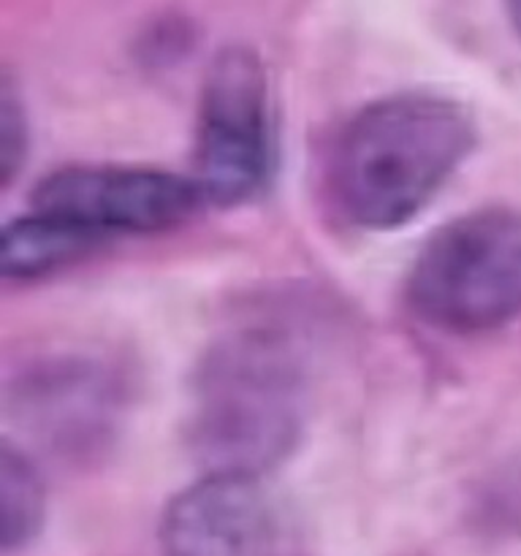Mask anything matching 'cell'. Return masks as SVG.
Masks as SVG:
<instances>
[{
  "instance_id": "cell-2",
  "label": "cell",
  "mask_w": 521,
  "mask_h": 556,
  "mask_svg": "<svg viewBox=\"0 0 521 556\" xmlns=\"http://www.w3.org/2000/svg\"><path fill=\"white\" fill-rule=\"evenodd\" d=\"M304 421L298 348L271 326L223 337L195 372L188 440L206 476L264 478L296 445Z\"/></svg>"
},
{
  "instance_id": "cell-4",
  "label": "cell",
  "mask_w": 521,
  "mask_h": 556,
  "mask_svg": "<svg viewBox=\"0 0 521 556\" xmlns=\"http://www.w3.org/2000/svg\"><path fill=\"white\" fill-rule=\"evenodd\" d=\"M269 168V81L258 54L233 43L220 49L206 71L193 182L204 201L231 206L258 193Z\"/></svg>"
},
{
  "instance_id": "cell-7",
  "label": "cell",
  "mask_w": 521,
  "mask_h": 556,
  "mask_svg": "<svg viewBox=\"0 0 521 556\" xmlns=\"http://www.w3.org/2000/svg\"><path fill=\"white\" fill-rule=\"evenodd\" d=\"M22 413L54 443L90 445L112 421L114 389L87 364H58L27 380Z\"/></svg>"
},
{
  "instance_id": "cell-6",
  "label": "cell",
  "mask_w": 521,
  "mask_h": 556,
  "mask_svg": "<svg viewBox=\"0 0 521 556\" xmlns=\"http://www.w3.org/2000/svg\"><path fill=\"white\" fill-rule=\"evenodd\" d=\"M163 556H298L293 521L250 476H204L166 505Z\"/></svg>"
},
{
  "instance_id": "cell-5",
  "label": "cell",
  "mask_w": 521,
  "mask_h": 556,
  "mask_svg": "<svg viewBox=\"0 0 521 556\" xmlns=\"http://www.w3.org/2000/svg\"><path fill=\"white\" fill-rule=\"evenodd\" d=\"M33 210L65 217L101 239L157 233L188 220L201 204L199 185L144 166H65L33 188Z\"/></svg>"
},
{
  "instance_id": "cell-11",
  "label": "cell",
  "mask_w": 521,
  "mask_h": 556,
  "mask_svg": "<svg viewBox=\"0 0 521 556\" xmlns=\"http://www.w3.org/2000/svg\"><path fill=\"white\" fill-rule=\"evenodd\" d=\"M508 14H510V25H513L516 36L521 38V3L508 5Z\"/></svg>"
},
{
  "instance_id": "cell-9",
  "label": "cell",
  "mask_w": 521,
  "mask_h": 556,
  "mask_svg": "<svg viewBox=\"0 0 521 556\" xmlns=\"http://www.w3.org/2000/svg\"><path fill=\"white\" fill-rule=\"evenodd\" d=\"M0 505L3 548L25 546L41 527L43 486L33 462L11 440H3L0 448Z\"/></svg>"
},
{
  "instance_id": "cell-3",
  "label": "cell",
  "mask_w": 521,
  "mask_h": 556,
  "mask_svg": "<svg viewBox=\"0 0 521 556\" xmlns=\"http://www.w3.org/2000/svg\"><path fill=\"white\" fill-rule=\"evenodd\" d=\"M407 296L429 326L454 334L497 329L521 315V212H470L427 239Z\"/></svg>"
},
{
  "instance_id": "cell-1",
  "label": "cell",
  "mask_w": 521,
  "mask_h": 556,
  "mask_svg": "<svg viewBox=\"0 0 521 556\" xmlns=\"http://www.w3.org/2000/svg\"><path fill=\"white\" fill-rule=\"evenodd\" d=\"M472 147L475 125L459 103L432 92H396L345 125L331 157V193L353 226H405Z\"/></svg>"
},
{
  "instance_id": "cell-10",
  "label": "cell",
  "mask_w": 521,
  "mask_h": 556,
  "mask_svg": "<svg viewBox=\"0 0 521 556\" xmlns=\"http://www.w3.org/2000/svg\"><path fill=\"white\" fill-rule=\"evenodd\" d=\"M22 157H25V114H22L14 85L5 76L3 90H0V161H3L0 172H3L5 185L14 179Z\"/></svg>"
},
{
  "instance_id": "cell-8",
  "label": "cell",
  "mask_w": 521,
  "mask_h": 556,
  "mask_svg": "<svg viewBox=\"0 0 521 556\" xmlns=\"http://www.w3.org/2000/svg\"><path fill=\"white\" fill-rule=\"evenodd\" d=\"M98 233L65 220V217L36 212L9 223L0 237V266L9 280H30L47 275L58 266L81 258L98 244H103Z\"/></svg>"
}]
</instances>
